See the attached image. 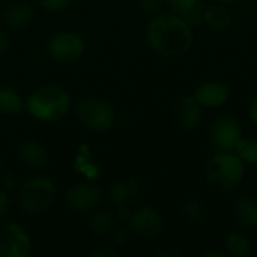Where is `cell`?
Returning a JSON list of instances; mask_svg holds the SVG:
<instances>
[{
    "label": "cell",
    "instance_id": "obj_1",
    "mask_svg": "<svg viewBox=\"0 0 257 257\" xmlns=\"http://www.w3.org/2000/svg\"><path fill=\"white\" fill-rule=\"evenodd\" d=\"M146 41L154 53L169 59H178L185 56L193 44V27L184 20V17L170 14H155V17L146 26Z\"/></svg>",
    "mask_w": 257,
    "mask_h": 257
},
{
    "label": "cell",
    "instance_id": "obj_2",
    "mask_svg": "<svg viewBox=\"0 0 257 257\" xmlns=\"http://www.w3.org/2000/svg\"><path fill=\"white\" fill-rule=\"evenodd\" d=\"M247 166L235 151H217L206 163V181L218 191L236 190L245 178Z\"/></svg>",
    "mask_w": 257,
    "mask_h": 257
},
{
    "label": "cell",
    "instance_id": "obj_3",
    "mask_svg": "<svg viewBox=\"0 0 257 257\" xmlns=\"http://www.w3.org/2000/svg\"><path fill=\"white\" fill-rule=\"evenodd\" d=\"M24 107L36 120L57 122L68 114L71 108V99L63 87L48 84L32 92L24 102Z\"/></svg>",
    "mask_w": 257,
    "mask_h": 257
},
{
    "label": "cell",
    "instance_id": "obj_4",
    "mask_svg": "<svg viewBox=\"0 0 257 257\" xmlns=\"http://www.w3.org/2000/svg\"><path fill=\"white\" fill-rule=\"evenodd\" d=\"M56 196L57 191L53 181L44 176H36L21 185L17 200L24 214L30 217H39L53 206Z\"/></svg>",
    "mask_w": 257,
    "mask_h": 257
},
{
    "label": "cell",
    "instance_id": "obj_5",
    "mask_svg": "<svg viewBox=\"0 0 257 257\" xmlns=\"http://www.w3.org/2000/svg\"><path fill=\"white\" fill-rule=\"evenodd\" d=\"M77 117L80 123L96 133H104L108 131L116 120V113L114 108L105 102L104 99L99 98H84L78 102L77 105Z\"/></svg>",
    "mask_w": 257,
    "mask_h": 257
},
{
    "label": "cell",
    "instance_id": "obj_6",
    "mask_svg": "<svg viewBox=\"0 0 257 257\" xmlns=\"http://www.w3.org/2000/svg\"><path fill=\"white\" fill-rule=\"evenodd\" d=\"M242 136V125L232 114H220L209 125V140L217 151H235Z\"/></svg>",
    "mask_w": 257,
    "mask_h": 257
},
{
    "label": "cell",
    "instance_id": "obj_7",
    "mask_svg": "<svg viewBox=\"0 0 257 257\" xmlns=\"http://www.w3.org/2000/svg\"><path fill=\"white\" fill-rule=\"evenodd\" d=\"M30 250V236L21 224L15 221L0 224V257H27Z\"/></svg>",
    "mask_w": 257,
    "mask_h": 257
},
{
    "label": "cell",
    "instance_id": "obj_8",
    "mask_svg": "<svg viewBox=\"0 0 257 257\" xmlns=\"http://www.w3.org/2000/svg\"><path fill=\"white\" fill-rule=\"evenodd\" d=\"M84 50L83 38L74 32H59L48 41V53L57 62H75L84 54Z\"/></svg>",
    "mask_w": 257,
    "mask_h": 257
},
{
    "label": "cell",
    "instance_id": "obj_9",
    "mask_svg": "<svg viewBox=\"0 0 257 257\" xmlns=\"http://www.w3.org/2000/svg\"><path fill=\"white\" fill-rule=\"evenodd\" d=\"M66 205L71 211L84 214L93 211L102 200V191L96 184L83 182L71 187L66 191Z\"/></svg>",
    "mask_w": 257,
    "mask_h": 257
},
{
    "label": "cell",
    "instance_id": "obj_10",
    "mask_svg": "<svg viewBox=\"0 0 257 257\" xmlns=\"http://www.w3.org/2000/svg\"><path fill=\"white\" fill-rule=\"evenodd\" d=\"M130 223L133 232L145 239H157L166 227L164 217L151 206H143L133 212Z\"/></svg>",
    "mask_w": 257,
    "mask_h": 257
},
{
    "label": "cell",
    "instance_id": "obj_11",
    "mask_svg": "<svg viewBox=\"0 0 257 257\" xmlns=\"http://www.w3.org/2000/svg\"><path fill=\"white\" fill-rule=\"evenodd\" d=\"M191 95L203 108H220L229 101L230 89L223 81L211 80L197 86Z\"/></svg>",
    "mask_w": 257,
    "mask_h": 257
},
{
    "label": "cell",
    "instance_id": "obj_12",
    "mask_svg": "<svg viewBox=\"0 0 257 257\" xmlns=\"http://www.w3.org/2000/svg\"><path fill=\"white\" fill-rule=\"evenodd\" d=\"M203 107L196 101L193 95H184L175 105V116L179 126L184 131H194L202 120Z\"/></svg>",
    "mask_w": 257,
    "mask_h": 257
},
{
    "label": "cell",
    "instance_id": "obj_13",
    "mask_svg": "<svg viewBox=\"0 0 257 257\" xmlns=\"http://www.w3.org/2000/svg\"><path fill=\"white\" fill-rule=\"evenodd\" d=\"M142 194V184L137 178L123 176L117 178L110 187V199L116 206L128 205L131 206L134 202L140 199Z\"/></svg>",
    "mask_w": 257,
    "mask_h": 257
},
{
    "label": "cell",
    "instance_id": "obj_14",
    "mask_svg": "<svg viewBox=\"0 0 257 257\" xmlns=\"http://www.w3.org/2000/svg\"><path fill=\"white\" fill-rule=\"evenodd\" d=\"M233 217L245 229H257V193H244L233 199Z\"/></svg>",
    "mask_w": 257,
    "mask_h": 257
},
{
    "label": "cell",
    "instance_id": "obj_15",
    "mask_svg": "<svg viewBox=\"0 0 257 257\" xmlns=\"http://www.w3.org/2000/svg\"><path fill=\"white\" fill-rule=\"evenodd\" d=\"M18 158L20 161L32 170H45L50 166V155L47 149L35 142V140H24L18 146Z\"/></svg>",
    "mask_w": 257,
    "mask_h": 257
},
{
    "label": "cell",
    "instance_id": "obj_16",
    "mask_svg": "<svg viewBox=\"0 0 257 257\" xmlns=\"http://www.w3.org/2000/svg\"><path fill=\"white\" fill-rule=\"evenodd\" d=\"M233 17L227 5L214 3L205 8V26L212 32H226L232 26Z\"/></svg>",
    "mask_w": 257,
    "mask_h": 257
},
{
    "label": "cell",
    "instance_id": "obj_17",
    "mask_svg": "<svg viewBox=\"0 0 257 257\" xmlns=\"http://www.w3.org/2000/svg\"><path fill=\"white\" fill-rule=\"evenodd\" d=\"M32 18H33V8L27 2L14 3L3 14L5 24L8 27H14V29L27 26L32 21Z\"/></svg>",
    "mask_w": 257,
    "mask_h": 257
},
{
    "label": "cell",
    "instance_id": "obj_18",
    "mask_svg": "<svg viewBox=\"0 0 257 257\" xmlns=\"http://www.w3.org/2000/svg\"><path fill=\"white\" fill-rule=\"evenodd\" d=\"M182 215L193 224H202L208 220V205L200 196H190L182 202Z\"/></svg>",
    "mask_w": 257,
    "mask_h": 257
},
{
    "label": "cell",
    "instance_id": "obj_19",
    "mask_svg": "<svg viewBox=\"0 0 257 257\" xmlns=\"http://www.w3.org/2000/svg\"><path fill=\"white\" fill-rule=\"evenodd\" d=\"M24 108L21 95L11 86H0V113L18 114Z\"/></svg>",
    "mask_w": 257,
    "mask_h": 257
},
{
    "label": "cell",
    "instance_id": "obj_20",
    "mask_svg": "<svg viewBox=\"0 0 257 257\" xmlns=\"http://www.w3.org/2000/svg\"><path fill=\"white\" fill-rule=\"evenodd\" d=\"M224 247H226V253L232 257H248L253 250L250 238L241 232L229 233Z\"/></svg>",
    "mask_w": 257,
    "mask_h": 257
},
{
    "label": "cell",
    "instance_id": "obj_21",
    "mask_svg": "<svg viewBox=\"0 0 257 257\" xmlns=\"http://www.w3.org/2000/svg\"><path fill=\"white\" fill-rule=\"evenodd\" d=\"M114 221L116 214H113L110 209H99L90 218V230L96 236H104L113 230Z\"/></svg>",
    "mask_w": 257,
    "mask_h": 257
},
{
    "label": "cell",
    "instance_id": "obj_22",
    "mask_svg": "<svg viewBox=\"0 0 257 257\" xmlns=\"http://www.w3.org/2000/svg\"><path fill=\"white\" fill-rule=\"evenodd\" d=\"M235 152L244 161L245 166L257 167V139L242 136V139L235 148Z\"/></svg>",
    "mask_w": 257,
    "mask_h": 257
},
{
    "label": "cell",
    "instance_id": "obj_23",
    "mask_svg": "<svg viewBox=\"0 0 257 257\" xmlns=\"http://www.w3.org/2000/svg\"><path fill=\"white\" fill-rule=\"evenodd\" d=\"M205 8L200 2L193 8L190 9L184 17V20L191 26V27H199V26H205Z\"/></svg>",
    "mask_w": 257,
    "mask_h": 257
},
{
    "label": "cell",
    "instance_id": "obj_24",
    "mask_svg": "<svg viewBox=\"0 0 257 257\" xmlns=\"http://www.w3.org/2000/svg\"><path fill=\"white\" fill-rule=\"evenodd\" d=\"M166 5L172 9V12L178 15H185L190 9H193L200 0H164Z\"/></svg>",
    "mask_w": 257,
    "mask_h": 257
},
{
    "label": "cell",
    "instance_id": "obj_25",
    "mask_svg": "<svg viewBox=\"0 0 257 257\" xmlns=\"http://www.w3.org/2000/svg\"><path fill=\"white\" fill-rule=\"evenodd\" d=\"M72 3V0H38V5L48 12H59L66 9L69 5Z\"/></svg>",
    "mask_w": 257,
    "mask_h": 257
},
{
    "label": "cell",
    "instance_id": "obj_26",
    "mask_svg": "<svg viewBox=\"0 0 257 257\" xmlns=\"http://www.w3.org/2000/svg\"><path fill=\"white\" fill-rule=\"evenodd\" d=\"M137 2H139V6L145 12L152 14V15L160 14V11L163 8V3H164V0H137Z\"/></svg>",
    "mask_w": 257,
    "mask_h": 257
},
{
    "label": "cell",
    "instance_id": "obj_27",
    "mask_svg": "<svg viewBox=\"0 0 257 257\" xmlns=\"http://www.w3.org/2000/svg\"><path fill=\"white\" fill-rule=\"evenodd\" d=\"M90 256L93 257H117L119 253L113 248H107V247H99L95 248L93 251H90Z\"/></svg>",
    "mask_w": 257,
    "mask_h": 257
},
{
    "label": "cell",
    "instance_id": "obj_28",
    "mask_svg": "<svg viewBox=\"0 0 257 257\" xmlns=\"http://www.w3.org/2000/svg\"><path fill=\"white\" fill-rule=\"evenodd\" d=\"M111 239H113V242H114L116 245H123V244L126 242V239H128V230H125V229H117V230L113 233Z\"/></svg>",
    "mask_w": 257,
    "mask_h": 257
},
{
    "label": "cell",
    "instance_id": "obj_29",
    "mask_svg": "<svg viewBox=\"0 0 257 257\" xmlns=\"http://www.w3.org/2000/svg\"><path fill=\"white\" fill-rule=\"evenodd\" d=\"M8 209H9V197L3 190H0V218L6 215Z\"/></svg>",
    "mask_w": 257,
    "mask_h": 257
},
{
    "label": "cell",
    "instance_id": "obj_30",
    "mask_svg": "<svg viewBox=\"0 0 257 257\" xmlns=\"http://www.w3.org/2000/svg\"><path fill=\"white\" fill-rule=\"evenodd\" d=\"M11 45V38L5 30H0V54L6 53Z\"/></svg>",
    "mask_w": 257,
    "mask_h": 257
},
{
    "label": "cell",
    "instance_id": "obj_31",
    "mask_svg": "<svg viewBox=\"0 0 257 257\" xmlns=\"http://www.w3.org/2000/svg\"><path fill=\"white\" fill-rule=\"evenodd\" d=\"M155 256L161 257H179L181 256V251L175 250V248H164V250H160L155 253Z\"/></svg>",
    "mask_w": 257,
    "mask_h": 257
},
{
    "label": "cell",
    "instance_id": "obj_32",
    "mask_svg": "<svg viewBox=\"0 0 257 257\" xmlns=\"http://www.w3.org/2000/svg\"><path fill=\"white\" fill-rule=\"evenodd\" d=\"M250 120L254 123V126H257V95L250 104Z\"/></svg>",
    "mask_w": 257,
    "mask_h": 257
},
{
    "label": "cell",
    "instance_id": "obj_33",
    "mask_svg": "<svg viewBox=\"0 0 257 257\" xmlns=\"http://www.w3.org/2000/svg\"><path fill=\"white\" fill-rule=\"evenodd\" d=\"M202 257H229V254L226 253V250H206L202 253Z\"/></svg>",
    "mask_w": 257,
    "mask_h": 257
},
{
    "label": "cell",
    "instance_id": "obj_34",
    "mask_svg": "<svg viewBox=\"0 0 257 257\" xmlns=\"http://www.w3.org/2000/svg\"><path fill=\"white\" fill-rule=\"evenodd\" d=\"M214 2H217V3H223V5H232V3H235L236 0H214Z\"/></svg>",
    "mask_w": 257,
    "mask_h": 257
},
{
    "label": "cell",
    "instance_id": "obj_35",
    "mask_svg": "<svg viewBox=\"0 0 257 257\" xmlns=\"http://www.w3.org/2000/svg\"><path fill=\"white\" fill-rule=\"evenodd\" d=\"M2 172H3V161H2V158H0V176H2Z\"/></svg>",
    "mask_w": 257,
    "mask_h": 257
}]
</instances>
